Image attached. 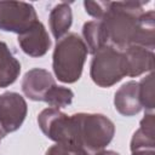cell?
<instances>
[{
  "label": "cell",
  "mask_w": 155,
  "mask_h": 155,
  "mask_svg": "<svg viewBox=\"0 0 155 155\" xmlns=\"http://www.w3.org/2000/svg\"><path fill=\"white\" fill-rule=\"evenodd\" d=\"M144 4L148 1H109L107 12L99 19L108 46L124 51L134 44Z\"/></svg>",
  "instance_id": "obj_1"
},
{
  "label": "cell",
  "mask_w": 155,
  "mask_h": 155,
  "mask_svg": "<svg viewBox=\"0 0 155 155\" xmlns=\"http://www.w3.org/2000/svg\"><path fill=\"white\" fill-rule=\"evenodd\" d=\"M71 116L73 142L71 145L84 150L88 155H96L113 140L115 134L114 122L103 114L78 113Z\"/></svg>",
  "instance_id": "obj_2"
},
{
  "label": "cell",
  "mask_w": 155,
  "mask_h": 155,
  "mask_svg": "<svg viewBox=\"0 0 155 155\" xmlns=\"http://www.w3.org/2000/svg\"><path fill=\"white\" fill-rule=\"evenodd\" d=\"M87 54V46L76 33H68L57 40L52 54L56 78L64 84L76 82L81 78Z\"/></svg>",
  "instance_id": "obj_3"
},
{
  "label": "cell",
  "mask_w": 155,
  "mask_h": 155,
  "mask_svg": "<svg viewBox=\"0 0 155 155\" xmlns=\"http://www.w3.org/2000/svg\"><path fill=\"white\" fill-rule=\"evenodd\" d=\"M90 76L99 87H111L127 76L124 52L111 46H104L93 54Z\"/></svg>",
  "instance_id": "obj_4"
},
{
  "label": "cell",
  "mask_w": 155,
  "mask_h": 155,
  "mask_svg": "<svg viewBox=\"0 0 155 155\" xmlns=\"http://www.w3.org/2000/svg\"><path fill=\"white\" fill-rule=\"evenodd\" d=\"M38 19L34 6L24 1L0 0V30L22 34Z\"/></svg>",
  "instance_id": "obj_5"
},
{
  "label": "cell",
  "mask_w": 155,
  "mask_h": 155,
  "mask_svg": "<svg viewBox=\"0 0 155 155\" xmlns=\"http://www.w3.org/2000/svg\"><path fill=\"white\" fill-rule=\"evenodd\" d=\"M38 124L42 133L58 144L71 145L73 122L71 116L56 108H46L38 116Z\"/></svg>",
  "instance_id": "obj_6"
},
{
  "label": "cell",
  "mask_w": 155,
  "mask_h": 155,
  "mask_svg": "<svg viewBox=\"0 0 155 155\" xmlns=\"http://www.w3.org/2000/svg\"><path fill=\"white\" fill-rule=\"evenodd\" d=\"M28 105L25 99L17 92L0 94V138L17 131L25 120Z\"/></svg>",
  "instance_id": "obj_7"
},
{
  "label": "cell",
  "mask_w": 155,
  "mask_h": 155,
  "mask_svg": "<svg viewBox=\"0 0 155 155\" xmlns=\"http://www.w3.org/2000/svg\"><path fill=\"white\" fill-rule=\"evenodd\" d=\"M22 51L30 57H42L51 47V39L45 25L36 21L29 29L17 38Z\"/></svg>",
  "instance_id": "obj_8"
},
{
  "label": "cell",
  "mask_w": 155,
  "mask_h": 155,
  "mask_svg": "<svg viewBox=\"0 0 155 155\" xmlns=\"http://www.w3.org/2000/svg\"><path fill=\"white\" fill-rule=\"evenodd\" d=\"M56 85L52 74L42 68L28 70L22 79V91L31 101L44 102L48 91Z\"/></svg>",
  "instance_id": "obj_9"
},
{
  "label": "cell",
  "mask_w": 155,
  "mask_h": 155,
  "mask_svg": "<svg viewBox=\"0 0 155 155\" xmlns=\"http://www.w3.org/2000/svg\"><path fill=\"white\" fill-rule=\"evenodd\" d=\"M114 105L124 116L137 115L143 108L139 101V85L137 81H127L115 92Z\"/></svg>",
  "instance_id": "obj_10"
},
{
  "label": "cell",
  "mask_w": 155,
  "mask_h": 155,
  "mask_svg": "<svg viewBox=\"0 0 155 155\" xmlns=\"http://www.w3.org/2000/svg\"><path fill=\"white\" fill-rule=\"evenodd\" d=\"M126 59L127 76L137 78L154 69V51L142 46H128L122 51Z\"/></svg>",
  "instance_id": "obj_11"
},
{
  "label": "cell",
  "mask_w": 155,
  "mask_h": 155,
  "mask_svg": "<svg viewBox=\"0 0 155 155\" xmlns=\"http://www.w3.org/2000/svg\"><path fill=\"white\" fill-rule=\"evenodd\" d=\"M131 153L137 150H155V120L153 113H145L139 128L131 139Z\"/></svg>",
  "instance_id": "obj_12"
},
{
  "label": "cell",
  "mask_w": 155,
  "mask_h": 155,
  "mask_svg": "<svg viewBox=\"0 0 155 155\" xmlns=\"http://www.w3.org/2000/svg\"><path fill=\"white\" fill-rule=\"evenodd\" d=\"M21 73V63L10 51L6 42L0 40V88L12 85Z\"/></svg>",
  "instance_id": "obj_13"
},
{
  "label": "cell",
  "mask_w": 155,
  "mask_h": 155,
  "mask_svg": "<svg viewBox=\"0 0 155 155\" xmlns=\"http://www.w3.org/2000/svg\"><path fill=\"white\" fill-rule=\"evenodd\" d=\"M73 23V12L70 5L67 2L57 4L50 12L48 24L54 39L59 40L68 34Z\"/></svg>",
  "instance_id": "obj_14"
},
{
  "label": "cell",
  "mask_w": 155,
  "mask_h": 155,
  "mask_svg": "<svg viewBox=\"0 0 155 155\" xmlns=\"http://www.w3.org/2000/svg\"><path fill=\"white\" fill-rule=\"evenodd\" d=\"M82 36H84L82 40H85L84 42L86 44L88 52L92 54H94L102 47L108 46L104 28L99 19L86 22L82 25Z\"/></svg>",
  "instance_id": "obj_15"
},
{
  "label": "cell",
  "mask_w": 155,
  "mask_h": 155,
  "mask_svg": "<svg viewBox=\"0 0 155 155\" xmlns=\"http://www.w3.org/2000/svg\"><path fill=\"white\" fill-rule=\"evenodd\" d=\"M133 45L142 46V47L154 51V47H155V12L153 10L147 11L142 15Z\"/></svg>",
  "instance_id": "obj_16"
},
{
  "label": "cell",
  "mask_w": 155,
  "mask_h": 155,
  "mask_svg": "<svg viewBox=\"0 0 155 155\" xmlns=\"http://www.w3.org/2000/svg\"><path fill=\"white\" fill-rule=\"evenodd\" d=\"M74 98V92L64 86H58L57 84L48 91L44 102L50 105V108H64L71 104Z\"/></svg>",
  "instance_id": "obj_17"
},
{
  "label": "cell",
  "mask_w": 155,
  "mask_h": 155,
  "mask_svg": "<svg viewBox=\"0 0 155 155\" xmlns=\"http://www.w3.org/2000/svg\"><path fill=\"white\" fill-rule=\"evenodd\" d=\"M139 101L142 108H144L148 113H153L154 110V74L150 71L149 75L143 78L139 82Z\"/></svg>",
  "instance_id": "obj_18"
},
{
  "label": "cell",
  "mask_w": 155,
  "mask_h": 155,
  "mask_svg": "<svg viewBox=\"0 0 155 155\" xmlns=\"http://www.w3.org/2000/svg\"><path fill=\"white\" fill-rule=\"evenodd\" d=\"M45 155H88L84 150L74 147V145H68V144H58L56 143L54 145L50 147Z\"/></svg>",
  "instance_id": "obj_19"
},
{
  "label": "cell",
  "mask_w": 155,
  "mask_h": 155,
  "mask_svg": "<svg viewBox=\"0 0 155 155\" xmlns=\"http://www.w3.org/2000/svg\"><path fill=\"white\" fill-rule=\"evenodd\" d=\"M109 1H84L86 13L96 19H101L107 12Z\"/></svg>",
  "instance_id": "obj_20"
},
{
  "label": "cell",
  "mask_w": 155,
  "mask_h": 155,
  "mask_svg": "<svg viewBox=\"0 0 155 155\" xmlns=\"http://www.w3.org/2000/svg\"><path fill=\"white\" fill-rule=\"evenodd\" d=\"M131 155H155V150H137L132 151Z\"/></svg>",
  "instance_id": "obj_21"
},
{
  "label": "cell",
  "mask_w": 155,
  "mask_h": 155,
  "mask_svg": "<svg viewBox=\"0 0 155 155\" xmlns=\"http://www.w3.org/2000/svg\"><path fill=\"white\" fill-rule=\"evenodd\" d=\"M96 155H120V154L114 151V150H102V151L97 153Z\"/></svg>",
  "instance_id": "obj_22"
},
{
  "label": "cell",
  "mask_w": 155,
  "mask_h": 155,
  "mask_svg": "<svg viewBox=\"0 0 155 155\" xmlns=\"http://www.w3.org/2000/svg\"><path fill=\"white\" fill-rule=\"evenodd\" d=\"M0 139H1V138H0Z\"/></svg>",
  "instance_id": "obj_23"
}]
</instances>
